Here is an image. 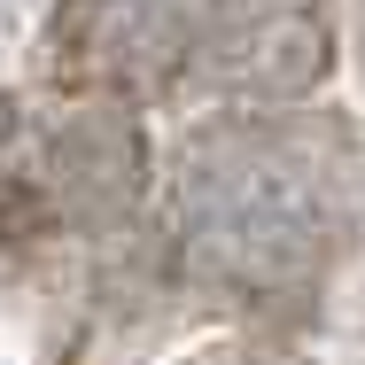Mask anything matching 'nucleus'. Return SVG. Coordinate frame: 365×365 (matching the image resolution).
<instances>
[{"label": "nucleus", "instance_id": "obj_3", "mask_svg": "<svg viewBox=\"0 0 365 365\" xmlns=\"http://www.w3.org/2000/svg\"><path fill=\"white\" fill-rule=\"evenodd\" d=\"M233 365H264V358H233Z\"/></svg>", "mask_w": 365, "mask_h": 365}, {"label": "nucleus", "instance_id": "obj_2", "mask_svg": "<svg viewBox=\"0 0 365 365\" xmlns=\"http://www.w3.org/2000/svg\"><path fill=\"white\" fill-rule=\"evenodd\" d=\"M218 0H63L55 47L101 93H148L202 63Z\"/></svg>", "mask_w": 365, "mask_h": 365}, {"label": "nucleus", "instance_id": "obj_1", "mask_svg": "<svg viewBox=\"0 0 365 365\" xmlns=\"http://www.w3.org/2000/svg\"><path fill=\"white\" fill-rule=\"evenodd\" d=\"M358 163L334 125L303 117H218L179 148L171 218L187 264L218 288H303L350 233Z\"/></svg>", "mask_w": 365, "mask_h": 365}]
</instances>
